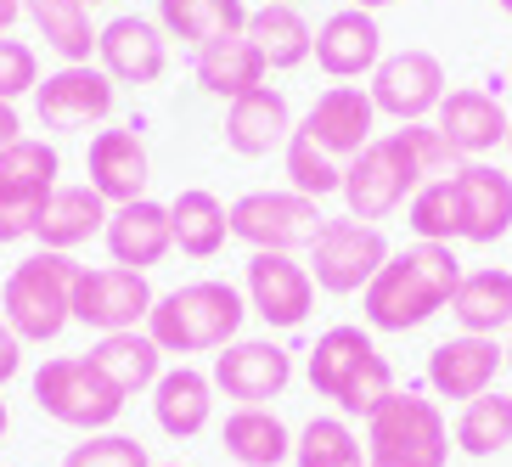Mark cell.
Instances as JSON below:
<instances>
[{
    "instance_id": "9c48e42d",
    "label": "cell",
    "mask_w": 512,
    "mask_h": 467,
    "mask_svg": "<svg viewBox=\"0 0 512 467\" xmlns=\"http://www.w3.org/2000/svg\"><path fill=\"white\" fill-rule=\"evenodd\" d=\"M389 237L366 220H327L321 237L310 242V276H316L321 293H366L383 265H389Z\"/></svg>"
},
{
    "instance_id": "ba28073f",
    "label": "cell",
    "mask_w": 512,
    "mask_h": 467,
    "mask_svg": "<svg viewBox=\"0 0 512 467\" xmlns=\"http://www.w3.org/2000/svg\"><path fill=\"white\" fill-rule=\"evenodd\" d=\"M321 226V203L299 192H248L231 203V237L248 242L254 254H299L321 237Z\"/></svg>"
},
{
    "instance_id": "60d3db41",
    "label": "cell",
    "mask_w": 512,
    "mask_h": 467,
    "mask_svg": "<svg viewBox=\"0 0 512 467\" xmlns=\"http://www.w3.org/2000/svg\"><path fill=\"white\" fill-rule=\"evenodd\" d=\"M394 136L406 141L411 164L422 169V181H439V175H456V169H462V152L445 141V130H439V124H428V119H422V124H400Z\"/></svg>"
},
{
    "instance_id": "836d02e7",
    "label": "cell",
    "mask_w": 512,
    "mask_h": 467,
    "mask_svg": "<svg viewBox=\"0 0 512 467\" xmlns=\"http://www.w3.org/2000/svg\"><path fill=\"white\" fill-rule=\"evenodd\" d=\"M372 338H366L361 327H327L316 338V349H310V389L321 394V400H332L338 406V394H344V383L355 377V366L372 355Z\"/></svg>"
},
{
    "instance_id": "d590c367",
    "label": "cell",
    "mask_w": 512,
    "mask_h": 467,
    "mask_svg": "<svg viewBox=\"0 0 512 467\" xmlns=\"http://www.w3.org/2000/svg\"><path fill=\"white\" fill-rule=\"evenodd\" d=\"M293 467H372L344 417H310L293 439Z\"/></svg>"
},
{
    "instance_id": "83f0119b",
    "label": "cell",
    "mask_w": 512,
    "mask_h": 467,
    "mask_svg": "<svg viewBox=\"0 0 512 467\" xmlns=\"http://www.w3.org/2000/svg\"><path fill=\"white\" fill-rule=\"evenodd\" d=\"M158 29L186 46H214L248 34V6L242 0H158Z\"/></svg>"
},
{
    "instance_id": "1f68e13d",
    "label": "cell",
    "mask_w": 512,
    "mask_h": 467,
    "mask_svg": "<svg viewBox=\"0 0 512 467\" xmlns=\"http://www.w3.org/2000/svg\"><path fill=\"white\" fill-rule=\"evenodd\" d=\"M23 17L34 23V34L46 40V51H57L62 62H91L96 57V23L85 0H23Z\"/></svg>"
},
{
    "instance_id": "f6af8a7d",
    "label": "cell",
    "mask_w": 512,
    "mask_h": 467,
    "mask_svg": "<svg viewBox=\"0 0 512 467\" xmlns=\"http://www.w3.org/2000/svg\"><path fill=\"white\" fill-rule=\"evenodd\" d=\"M17 17H23V0H0V34H12Z\"/></svg>"
},
{
    "instance_id": "52a82bcc",
    "label": "cell",
    "mask_w": 512,
    "mask_h": 467,
    "mask_svg": "<svg viewBox=\"0 0 512 467\" xmlns=\"http://www.w3.org/2000/svg\"><path fill=\"white\" fill-rule=\"evenodd\" d=\"M422 186V169L411 164V152L400 136H377L372 147H361L355 158L344 164V203H349V220H389L400 203H411V192Z\"/></svg>"
},
{
    "instance_id": "8992f818",
    "label": "cell",
    "mask_w": 512,
    "mask_h": 467,
    "mask_svg": "<svg viewBox=\"0 0 512 467\" xmlns=\"http://www.w3.org/2000/svg\"><path fill=\"white\" fill-rule=\"evenodd\" d=\"M62 158L51 141H12L0 152V242H23L40 231V214H46L51 192H57Z\"/></svg>"
},
{
    "instance_id": "8fae6325",
    "label": "cell",
    "mask_w": 512,
    "mask_h": 467,
    "mask_svg": "<svg viewBox=\"0 0 512 467\" xmlns=\"http://www.w3.org/2000/svg\"><path fill=\"white\" fill-rule=\"evenodd\" d=\"M113 102H119V85L96 62H62L34 91V113L46 130H96L113 119Z\"/></svg>"
},
{
    "instance_id": "f546056e",
    "label": "cell",
    "mask_w": 512,
    "mask_h": 467,
    "mask_svg": "<svg viewBox=\"0 0 512 467\" xmlns=\"http://www.w3.org/2000/svg\"><path fill=\"white\" fill-rule=\"evenodd\" d=\"M451 316L462 332L473 338H496V332L512 327V271H467L462 287L451 299Z\"/></svg>"
},
{
    "instance_id": "f907efd6",
    "label": "cell",
    "mask_w": 512,
    "mask_h": 467,
    "mask_svg": "<svg viewBox=\"0 0 512 467\" xmlns=\"http://www.w3.org/2000/svg\"><path fill=\"white\" fill-rule=\"evenodd\" d=\"M265 6H293V0H265Z\"/></svg>"
},
{
    "instance_id": "d4e9b609",
    "label": "cell",
    "mask_w": 512,
    "mask_h": 467,
    "mask_svg": "<svg viewBox=\"0 0 512 467\" xmlns=\"http://www.w3.org/2000/svg\"><path fill=\"white\" fill-rule=\"evenodd\" d=\"M91 366L124 394V400H136V394H152V383L164 377V349L152 344L147 327H136V332H107V338H96Z\"/></svg>"
},
{
    "instance_id": "f35d334b",
    "label": "cell",
    "mask_w": 512,
    "mask_h": 467,
    "mask_svg": "<svg viewBox=\"0 0 512 467\" xmlns=\"http://www.w3.org/2000/svg\"><path fill=\"white\" fill-rule=\"evenodd\" d=\"M62 467H158L147 456V445L141 439H130V434H85L74 445V451L62 456Z\"/></svg>"
},
{
    "instance_id": "7c38bea8",
    "label": "cell",
    "mask_w": 512,
    "mask_h": 467,
    "mask_svg": "<svg viewBox=\"0 0 512 467\" xmlns=\"http://www.w3.org/2000/svg\"><path fill=\"white\" fill-rule=\"evenodd\" d=\"M242 299H248V310L265 327L293 332L316 310V276L293 254H254L248 259V276H242Z\"/></svg>"
},
{
    "instance_id": "7a4b0ae2",
    "label": "cell",
    "mask_w": 512,
    "mask_h": 467,
    "mask_svg": "<svg viewBox=\"0 0 512 467\" xmlns=\"http://www.w3.org/2000/svg\"><path fill=\"white\" fill-rule=\"evenodd\" d=\"M242 321H248V299L231 282L203 276V282H186L175 293H158L147 332L164 355H209V349L237 344Z\"/></svg>"
},
{
    "instance_id": "7bdbcfd3",
    "label": "cell",
    "mask_w": 512,
    "mask_h": 467,
    "mask_svg": "<svg viewBox=\"0 0 512 467\" xmlns=\"http://www.w3.org/2000/svg\"><path fill=\"white\" fill-rule=\"evenodd\" d=\"M17 372H23V338H17V332L6 327V316H0V389H6Z\"/></svg>"
},
{
    "instance_id": "5bb4252c",
    "label": "cell",
    "mask_w": 512,
    "mask_h": 467,
    "mask_svg": "<svg viewBox=\"0 0 512 467\" xmlns=\"http://www.w3.org/2000/svg\"><path fill=\"white\" fill-rule=\"evenodd\" d=\"M214 394H226L237 406H271L293 383V355L271 338H237L214 355Z\"/></svg>"
},
{
    "instance_id": "2e32d148",
    "label": "cell",
    "mask_w": 512,
    "mask_h": 467,
    "mask_svg": "<svg viewBox=\"0 0 512 467\" xmlns=\"http://www.w3.org/2000/svg\"><path fill=\"white\" fill-rule=\"evenodd\" d=\"M304 136L316 141L321 152H332L338 164H349L361 147H372V130H377V107L372 96L361 91V85H327V91L310 102V113H304L299 124Z\"/></svg>"
},
{
    "instance_id": "d6986e66",
    "label": "cell",
    "mask_w": 512,
    "mask_h": 467,
    "mask_svg": "<svg viewBox=\"0 0 512 467\" xmlns=\"http://www.w3.org/2000/svg\"><path fill=\"white\" fill-rule=\"evenodd\" d=\"M496 372H507V366H501V344L496 338H473V332L445 338V344L428 355V389H434L439 400H462V406L496 389Z\"/></svg>"
},
{
    "instance_id": "ffe728a7",
    "label": "cell",
    "mask_w": 512,
    "mask_h": 467,
    "mask_svg": "<svg viewBox=\"0 0 512 467\" xmlns=\"http://www.w3.org/2000/svg\"><path fill=\"white\" fill-rule=\"evenodd\" d=\"M434 124L445 130L462 158H484L490 147H507V130H512V113L496 102V91L484 85H462V91H445Z\"/></svg>"
},
{
    "instance_id": "4316f807",
    "label": "cell",
    "mask_w": 512,
    "mask_h": 467,
    "mask_svg": "<svg viewBox=\"0 0 512 467\" xmlns=\"http://www.w3.org/2000/svg\"><path fill=\"white\" fill-rule=\"evenodd\" d=\"M220 445L237 467H282L293 462V434L271 406H237L220 428Z\"/></svg>"
},
{
    "instance_id": "cb8c5ba5",
    "label": "cell",
    "mask_w": 512,
    "mask_h": 467,
    "mask_svg": "<svg viewBox=\"0 0 512 467\" xmlns=\"http://www.w3.org/2000/svg\"><path fill=\"white\" fill-rule=\"evenodd\" d=\"M214 417V377L197 366H169L152 383V422L169 439H197Z\"/></svg>"
},
{
    "instance_id": "4dcf8cb0",
    "label": "cell",
    "mask_w": 512,
    "mask_h": 467,
    "mask_svg": "<svg viewBox=\"0 0 512 467\" xmlns=\"http://www.w3.org/2000/svg\"><path fill=\"white\" fill-rule=\"evenodd\" d=\"M169 226H175V248L186 259H214L231 237V209L203 186H186L175 203H169Z\"/></svg>"
},
{
    "instance_id": "5b68a950",
    "label": "cell",
    "mask_w": 512,
    "mask_h": 467,
    "mask_svg": "<svg viewBox=\"0 0 512 467\" xmlns=\"http://www.w3.org/2000/svg\"><path fill=\"white\" fill-rule=\"evenodd\" d=\"M34 406L46 411L51 422H62V428L107 434L130 400L96 372L91 355H51V361L34 372Z\"/></svg>"
},
{
    "instance_id": "c3c4849f",
    "label": "cell",
    "mask_w": 512,
    "mask_h": 467,
    "mask_svg": "<svg viewBox=\"0 0 512 467\" xmlns=\"http://www.w3.org/2000/svg\"><path fill=\"white\" fill-rule=\"evenodd\" d=\"M355 6H361V12H377V6H394V0H355Z\"/></svg>"
},
{
    "instance_id": "ac0fdd59",
    "label": "cell",
    "mask_w": 512,
    "mask_h": 467,
    "mask_svg": "<svg viewBox=\"0 0 512 467\" xmlns=\"http://www.w3.org/2000/svg\"><path fill=\"white\" fill-rule=\"evenodd\" d=\"M102 242H107V254H113V265L147 276L152 265H164L169 248H175L169 203H152V197H141V203H124V209H113V214H107Z\"/></svg>"
},
{
    "instance_id": "e575fe53",
    "label": "cell",
    "mask_w": 512,
    "mask_h": 467,
    "mask_svg": "<svg viewBox=\"0 0 512 467\" xmlns=\"http://www.w3.org/2000/svg\"><path fill=\"white\" fill-rule=\"evenodd\" d=\"M512 445V394L490 389L479 400H467L456 417V451L462 456H496Z\"/></svg>"
},
{
    "instance_id": "b9f144b4",
    "label": "cell",
    "mask_w": 512,
    "mask_h": 467,
    "mask_svg": "<svg viewBox=\"0 0 512 467\" xmlns=\"http://www.w3.org/2000/svg\"><path fill=\"white\" fill-rule=\"evenodd\" d=\"M29 91H40V57H34V46L0 34V102L17 107V96H29Z\"/></svg>"
},
{
    "instance_id": "f5cc1de1",
    "label": "cell",
    "mask_w": 512,
    "mask_h": 467,
    "mask_svg": "<svg viewBox=\"0 0 512 467\" xmlns=\"http://www.w3.org/2000/svg\"><path fill=\"white\" fill-rule=\"evenodd\" d=\"M507 152H512V130H507Z\"/></svg>"
},
{
    "instance_id": "9a60e30c",
    "label": "cell",
    "mask_w": 512,
    "mask_h": 467,
    "mask_svg": "<svg viewBox=\"0 0 512 467\" xmlns=\"http://www.w3.org/2000/svg\"><path fill=\"white\" fill-rule=\"evenodd\" d=\"M96 68L113 85H158L169 68L164 29L141 12H124L113 23H102V34H96Z\"/></svg>"
},
{
    "instance_id": "30bf717a",
    "label": "cell",
    "mask_w": 512,
    "mask_h": 467,
    "mask_svg": "<svg viewBox=\"0 0 512 467\" xmlns=\"http://www.w3.org/2000/svg\"><path fill=\"white\" fill-rule=\"evenodd\" d=\"M152 282L141 271H124V265H79L74 282V321L91 332H136L152 316Z\"/></svg>"
},
{
    "instance_id": "7402d4cb",
    "label": "cell",
    "mask_w": 512,
    "mask_h": 467,
    "mask_svg": "<svg viewBox=\"0 0 512 467\" xmlns=\"http://www.w3.org/2000/svg\"><path fill=\"white\" fill-rule=\"evenodd\" d=\"M462 197V242H501L512 231V175L496 164H462L451 175Z\"/></svg>"
},
{
    "instance_id": "6da1fadb",
    "label": "cell",
    "mask_w": 512,
    "mask_h": 467,
    "mask_svg": "<svg viewBox=\"0 0 512 467\" xmlns=\"http://www.w3.org/2000/svg\"><path fill=\"white\" fill-rule=\"evenodd\" d=\"M462 259L451 242H411L406 254H389V265L366 282L361 310L366 327L377 332H411L422 321H434L462 287Z\"/></svg>"
},
{
    "instance_id": "44dd1931",
    "label": "cell",
    "mask_w": 512,
    "mask_h": 467,
    "mask_svg": "<svg viewBox=\"0 0 512 467\" xmlns=\"http://www.w3.org/2000/svg\"><path fill=\"white\" fill-rule=\"evenodd\" d=\"M377 62H383V29H377V17L361 12V6L332 12L316 29V68L327 79L377 74Z\"/></svg>"
},
{
    "instance_id": "e0dca14e",
    "label": "cell",
    "mask_w": 512,
    "mask_h": 467,
    "mask_svg": "<svg viewBox=\"0 0 512 467\" xmlns=\"http://www.w3.org/2000/svg\"><path fill=\"white\" fill-rule=\"evenodd\" d=\"M85 175H91V192L102 197L107 209H124V203H141L152 181V158L147 141L136 130H96L91 152H85Z\"/></svg>"
},
{
    "instance_id": "277c9868",
    "label": "cell",
    "mask_w": 512,
    "mask_h": 467,
    "mask_svg": "<svg viewBox=\"0 0 512 467\" xmlns=\"http://www.w3.org/2000/svg\"><path fill=\"white\" fill-rule=\"evenodd\" d=\"M366 462L372 467H445L451 462V428L434 400L394 389L366 417Z\"/></svg>"
},
{
    "instance_id": "ab89813d",
    "label": "cell",
    "mask_w": 512,
    "mask_h": 467,
    "mask_svg": "<svg viewBox=\"0 0 512 467\" xmlns=\"http://www.w3.org/2000/svg\"><path fill=\"white\" fill-rule=\"evenodd\" d=\"M389 394H394V366L372 349V355L355 366V377L344 383V394H338V411H344V417H372V411L383 406Z\"/></svg>"
},
{
    "instance_id": "681fc988",
    "label": "cell",
    "mask_w": 512,
    "mask_h": 467,
    "mask_svg": "<svg viewBox=\"0 0 512 467\" xmlns=\"http://www.w3.org/2000/svg\"><path fill=\"white\" fill-rule=\"evenodd\" d=\"M496 6H501V12H507V17H512V0H496Z\"/></svg>"
},
{
    "instance_id": "ee69618b",
    "label": "cell",
    "mask_w": 512,
    "mask_h": 467,
    "mask_svg": "<svg viewBox=\"0 0 512 467\" xmlns=\"http://www.w3.org/2000/svg\"><path fill=\"white\" fill-rule=\"evenodd\" d=\"M12 141H23V119H17L12 102H0V152L12 147Z\"/></svg>"
},
{
    "instance_id": "4fadbf2b",
    "label": "cell",
    "mask_w": 512,
    "mask_h": 467,
    "mask_svg": "<svg viewBox=\"0 0 512 467\" xmlns=\"http://www.w3.org/2000/svg\"><path fill=\"white\" fill-rule=\"evenodd\" d=\"M366 96H372L377 113H389L400 124H422L445 102V68H439L434 51H394V57L377 62Z\"/></svg>"
},
{
    "instance_id": "7dc6e473",
    "label": "cell",
    "mask_w": 512,
    "mask_h": 467,
    "mask_svg": "<svg viewBox=\"0 0 512 467\" xmlns=\"http://www.w3.org/2000/svg\"><path fill=\"white\" fill-rule=\"evenodd\" d=\"M6 428H12V411H6V400H0V439H6Z\"/></svg>"
},
{
    "instance_id": "74e56055",
    "label": "cell",
    "mask_w": 512,
    "mask_h": 467,
    "mask_svg": "<svg viewBox=\"0 0 512 467\" xmlns=\"http://www.w3.org/2000/svg\"><path fill=\"white\" fill-rule=\"evenodd\" d=\"M282 164H287V192H299V197H332V192H344V164L332 158V152H321L316 141L304 136V130H293L282 147Z\"/></svg>"
},
{
    "instance_id": "816d5d0a",
    "label": "cell",
    "mask_w": 512,
    "mask_h": 467,
    "mask_svg": "<svg viewBox=\"0 0 512 467\" xmlns=\"http://www.w3.org/2000/svg\"><path fill=\"white\" fill-rule=\"evenodd\" d=\"M158 467H181V462H158Z\"/></svg>"
},
{
    "instance_id": "d6a6232c",
    "label": "cell",
    "mask_w": 512,
    "mask_h": 467,
    "mask_svg": "<svg viewBox=\"0 0 512 467\" xmlns=\"http://www.w3.org/2000/svg\"><path fill=\"white\" fill-rule=\"evenodd\" d=\"M248 40L271 68H299L316 57V29L299 17V6H259L248 12Z\"/></svg>"
},
{
    "instance_id": "f1b7e54d",
    "label": "cell",
    "mask_w": 512,
    "mask_h": 467,
    "mask_svg": "<svg viewBox=\"0 0 512 467\" xmlns=\"http://www.w3.org/2000/svg\"><path fill=\"white\" fill-rule=\"evenodd\" d=\"M265 74H271V62L259 57V46L248 40V34H237V40H214V46L197 51V85H203L209 96H226V102L259 91Z\"/></svg>"
},
{
    "instance_id": "3957f363",
    "label": "cell",
    "mask_w": 512,
    "mask_h": 467,
    "mask_svg": "<svg viewBox=\"0 0 512 467\" xmlns=\"http://www.w3.org/2000/svg\"><path fill=\"white\" fill-rule=\"evenodd\" d=\"M74 282H79V259L74 254H40L17 259L6 287H0V316L23 344H51L62 338V327L74 321Z\"/></svg>"
},
{
    "instance_id": "603a6c76",
    "label": "cell",
    "mask_w": 512,
    "mask_h": 467,
    "mask_svg": "<svg viewBox=\"0 0 512 467\" xmlns=\"http://www.w3.org/2000/svg\"><path fill=\"white\" fill-rule=\"evenodd\" d=\"M293 130H299V124H293V107H287V96L271 91V85H259V91L237 96V102L226 107V147L237 152V158H271L276 147H287Z\"/></svg>"
},
{
    "instance_id": "bcb514c9",
    "label": "cell",
    "mask_w": 512,
    "mask_h": 467,
    "mask_svg": "<svg viewBox=\"0 0 512 467\" xmlns=\"http://www.w3.org/2000/svg\"><path fill=\"white\" fill-rule=\"evenodd\" d=\"M501 366H507V377H512V327H507V344H501Z\"/></svg>"
},
{
    "instance_id": "8d00e7d4",
    "label": "cell",
    "mask_w": 512,
    "mask_h": 467,
    "mask_svg": "<svg viewBox=\"0 0 512 467\" xmlns=\"http://www.w3.org/2000/svg\"><path fill=\"white\" fill-rule=\"evenodd\" d=\"M406 226L417 231V242H462V197H456L451 175L422 181L417 192H411Z\"/></svg>"
},
{
    "instance_id": "db71d44e",
    "label": "cell",
    "mask_w": 512,
    "mask_h": 467,
    "mask_svg": "<svg viewBox=\"0 0 512 467\" xmlns=\"http://www.w3.org/2000/svg\"><path fill=\"white\" fill-rule=\"evenodd\" d=\"M85 6H102V0H85Z\"/></svg>"
},
{
    "instance_id": "484cf974",
    "label": "cell",
    "mask_w": 512,
    "mask_h": 467,
    "mask_svg": "<svg viewBox=\"0 0 512 467\" xmlns=\"http://www.w3.org/2000/svg\"><path fill=\"white\" fill-rule=\"evenodd\" d=\"M107 203L91 192V181L79 186H57L46 203V214H40V231H34V242L40 248H51V254H74L79 242H91L107 231Z\"/></svg>"
}]
</instances>
